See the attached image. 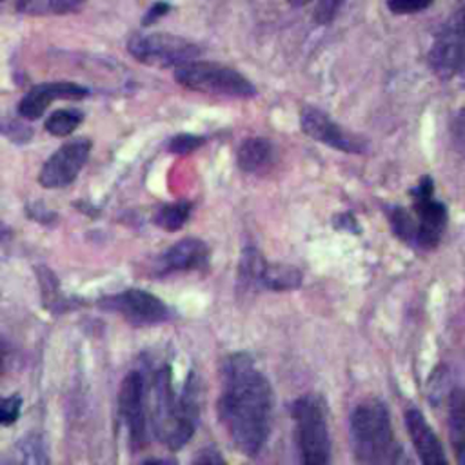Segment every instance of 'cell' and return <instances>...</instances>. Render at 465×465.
Here are the masks:
<instances>
[{"label":"cell","instance_id":"9c48e42d","mask_svg":"<svg viewBox=\"0 0 465 465\" xmlns=\"http://www.w3.org/2000/svg\"><path fill=\"white\" fill-rule=\"evenodd\" d=\"M145 392V380L142 372H127L118 392V414L127 430L129 447L133 452H140L147 445Z\"/></svg>","mask_w":465,"mask_h":465},{"label":"cell","instance_id":"f1b7e54d","mask_svg":"<svg viewBox=\"0 0 465 465\" xmlns=\"http://www.w3.org/2000/svg\"><path fill=\"white\" fill-rule=\"evenodd\" d=\"M193 461L194 463H218V461H223V458L214 449H202L200 454Z\"/></svg>","mask_w":465,"mask_h":465},{"label":"cell","instance_id":"ac0fdd59","mask_svg":"<svg viewBox=\"0 0 465 465\" xmlns=\"http://www.w3.org/2000/svg\"><path fill=\"white\" fill-rule=\"evenodd\" d=\"M302 285V272L294 265L289 263H265L260 289L269 291H292Z\"/></svg>","mask_w":465,"mask_h":465},{"label":"cell","instance_id":"8992f818","mask_svg":"<svg viewBox=\"0 0 465 465\" xmlns=\"http://www.w3.org/2000/svg\"><path fill=\"white\" fill-rule=\"evenodd\" d=\"M174 80L185 89L225 94L234 98H252L256 87L240 71L207 60H193L176 67Z\"/></svg>","mask_w":465,"mask_h":465},{"label":"cell","instance_id":"83f0119b","mask_svg":"<svg viewBox=\"0 0 465 465\" xmlns=\"http://www.w3.org/2000/svg\"><path fill=\"white\" fill-rule=\"evenodd\" d=\"M171 7H169V4H165V2H156L147 13H145V16H143V20H142V24L143 25H151V24H154L158 18H162L167 11H169Z\"/></svg>","mask_w":465,"mask_h":465},{"label":"cell","instance_id":"7402d4cb","mask_svg":"<svg viewBox=\"0 0 465 465\" xmlns=\"http://www.w3.org/2000/svg\"><path fill=\"white\" fill-rule=\"evenodd\" d=\"M13 460L18 463H47L45 445L38 434H25L13 449Z\"/></svg>","mask_w":465,"mask_h":465},{"label":"cell","instance_id":"ba28073f","mask_svg":"<svg viewBox=\"0 0 465 465\" xmlns=\"http://www.w3.org/2000/svg\"><path fill=\"white\" fill-rule=\"evenodd\" d=\"M98 303L102 309L120 314L127 323L134 327L158 325L171 316V311L163 300L138 287H129L122 292L105 296Z\"/></svg>","mask_w":465,"mask_h":465},{"label":"cell","instance_id":"603a6c76","mask_svg":"<svg viewBox=\"0 0 465 465\" xmlns=\"http://www.w3.org/2000/svg\"><path fill=\"white\" fill-rule=\"evenodd\" d=\"M82 118L84 114L78 109H58L45 120L44 127L53 136H67L80 125Z\"/></svg>","mask_w":465,"mask_h":465},{"label":"cell","instance_id":"e0dca14e","mask_svg":"<svg viewBox=\"0 0 465 465\" xmlns=\"http://www.w3.org/2000/svg\"><path fill=\"white\" fill-rule=\"evenodd\" d=\"M449 430L456 460L465 465V391L456 389L449 401Z\"/></svg>","mask_w":465,"mask_h":465},{"label":"cell","instance_id":"f546056e","mask_svg":"<svg viewBox=\"0 0 465 465\" xmlns=\"http://www.w3.org/2000/svg\"><path fill=\"white\" fill-rule=\"evenodd\" d=\"M287 2H289L291 5H296V7H298V5H305V4H309L311 0H287Z\"/></svg>","mask_w":465,"mask_h":465},{"label":"cell","instance_id":"4316f807","mask_svg":"<svg viewBox=\"0 0 465 465\" xmlns=\"http://www.w3.org/2000/svg\"><path fill=\"white\" fill-rule=\"evenodd\" d=\"M341 4H343V0H320L316 5V11H314V20L318 24L331 22Z\"/></svg>","mask_w":465,"mask_h":465},{"label":"cell","instance_id":"6da1fadb","mask_svg":"<svg viewBox=\"0 0 465 465\" xmlns=\"http://www.w3.org/2000/svg\"><path fill=\"white\" fill-rule=\"evenodd\" d=\"M218 420L231 443L245 456H258L271 434L272 389L251 354L240 351L222 361Z\"/></svg>","mask_w":465,"mask_h":465},{"label":"cell","instance_id":"7c38bea8","mask_svg":"<svg viewBox=\"0 0 465 465\" xmlns=\"http://www.w3.org/2000/svg\"><path fill=\"white\" fill-rule=\"evenodd\" d=\"M300 125L302 131L311 136L316 142H322L332 149L343 151V153H352V154H360L365 151V142L343 129L340 124L332 122L331 116L323 111H320L318 107L312 105H305L300 113Z\"/></svg>","mask_w":465,"mask_h":465},{"label":"cell","instance_id":"44dd1931","mask_svg":"<svg viewBox=\"0 0 465 465\" xmlns=\"http://www.w3.org/2000/svg\"><path fill=\"white\" fill-rule=\"evenodd\" d=\"M85 0H18L16 9L24 15H65L76 13L84 7Z\"/></svg>","mask_w":465,"mask_h":465},{"label":"cell","instance_id":"2e32d148","mask_svg":"<svg viewBox=\"0 0 465 465\" xmlns=\"http://www.w3.org/2000/svg\"><path fill=\"white\" fill-rule=\"evenodd\" d=\"M276 160L274 143L267 138H247L240 143L236 151V163L243 173L262 174L265 173Z\"/></svg>","mask_w":465,"mask_h":465},{"label":"cell","instance_id":"5b68a950","mask_svg":"<svg viewBox=\"0 0 465 465\" xmlns=\"http://www.w3.org/2000/svg\"><path fill=\"white\" fill-rule=\"evenodd\" d=\"M294 420L296 445L300 460L311 465H325L331 461V438L327 429V405L323 396L316 392L302 394L291 407Z\"/></svg>","mask_w":465,"mask_h":465},{"label":"cell","instance_id":"30bf717a","mask_svg":"<svg viewBox=\"0 0 465 465\" xmlns=\"http://www.w3.org/2000/svg\"><path fill=\"white\" fill-rule=\"evenodd\" d=\"M429 60L441 76L465 73V0L438 33Z\"/></svg>","mask_w":465,"mask_h":465},{"label":"cell","instance_id":"277c9868","mask_svg":"<svg viewBox=\"0 0 465 465\" xmlns=\"http://www.w3.org/2000/svg\"><path fill=\"white\" fill-rule=\"evenodd\" d=\"M411 211L403 207H392L389 211L392 231L409 243L421 249H434L447 225V207L443 202L434 198L432 178H421L420 183L411 189Z\"/></svg>","mask_w":465,"mask_h":465},{"label":"cell","instance_id":"8fae6325","mask_svg":"<svg viewBox=\"0 0 465 465\" xmlns=\"http://www.w3.org/2000/svg\"><path fill=\"white\" fill-rule=\"evenodd\" d=\"M89 138H74L58 147L40 167L38 183L45 189H62L73 183L91 153Z\"/></svg>","mask_w":465,"mask_h":465},{"label":"cell","instance_id":"3957f363","mask_svg":"<svg viewBox=\"0 0 465 465\" xmlns=\"http://www.w3.org/2000/svg\"><path fill=\"white\" fill-rule=\"evenodd\" d=\"M351 441L360 463H398L401 447L394 438L389 409L381 400L371 398L354 407L351 414Z\"/></svg>","mask_w":465,"mask_h":465},{"label":"cell","instance_id":"52a82bcc","mask_svg":"<svg viewBox=\"0 0 465 465\" xmlns=\"http://www.w3.org/2000/svg\"><path fill=\"white\" fill-rule=\"evenodd\" d=\"M127 51L151 67H180L196 60L202 49L187 38L169 33H140L129 38Z\"/></svg>","mask_w":465,"mask_h":465},{"label":"cell","instance_id":"7a4b0ae2","mask_svg":"<svg viewBox=\"0 0 465 465\" xmlns=\"http://www.w3.org/2000/svg\"><path fill=\"white\" fill-rule=\"evenodd\" d=\"M151 425L158 440L171 449H182L194 434L200 418V381L189 372L180 394H174L171 367H160L151 383Z\"/></svg>","mask_w":465,"mask_h":465},{"label":"cell","instance_id":"484cf974","mask_svg":"<svg viewBox=\"0 0 465 465\" xmlns=\"http://www.w3.org/2000/svg\"><path fill=\"white\" fill-rule=\"evenodd\" d=\"M432 2L434 0H387V5L396 15H407L429 7Z\"/></svg>","mask_w":465,"mask_h":465},{"label":"cell","instance_id":"9a60e30c","mask_svg":"<svg viewBox=\"0 0 465 465\" xmlns=\"http://www.w3.org/2000/svg\"><path fill=\"white\" fill-rule=\"evenodd\" d=\"M405 425L411 434L412 445L423 463H427V465L445 463L443 447H441L438 436L434 434V430L430 429V425L427 423L425 416L418 409L412 407L405 412Z\"/></svg>","mask_w":465,"mask_h":465},{"label":"cell","instance_id":"ffe728a7","mask_svg":"<svg viewBox=\"0 0 465 465\" xmlns=\"http://www.w3.org/2000/svg\"><path fill=\"white\" fill-rule=\"evenodd\" d=\"M193 213V202L189 200H178V202H169V203H162L154 214H153V222L163 229V231H178L185 225V222L189 220Z\"/></svg>","mask_w":465,"mask_h":465},{"label":"cell","instance_id":"4fadbf2b","mask_svg":"<svg viewBox=\"0 0 465 465\" xmlns=\"http://www.w3.org/2000/svg\"><path fill=\"white\" fill-rule=\"evenodd\" d=\"M209 247L200 238H182L176 243L169 245L165 252L156 262V274L165 276L173 272H189L203 271L209 265Z\"/></svg>","mask_w":465,"mask_h":465},{"label":"cell","instance_id":"d4e9b609","mask_svg":"<svg viewBox=\"0 0 465 465\" xmlns=\"http://www.w3.org/2000/svg\"><path fill=\"white\" fill-rule=\"evenodd\" d=\"M22 411V398L18 394L13 396H5L0 401V421L2 425H13Z\"/></svg>","mask_w":465,"mask_h":465},{"label":"cell","instance_id":"cb8c5ba5","mask_svg":"<svg viewBox=\"0 0 465 465\" xmlns=\"http://www.w3.org/2000/svg\"><path fill=\"white\" fill-rule=\"evenodd\" d=\"M203 143H205V138H203V136L182 133V134H176V136L169 142V151L174 153V154H187V153L198 149V147L203 145Z\"/></svg>","mask_w":465,"mask_h":465},{"label":"cell","instance_id":"5bb4252c","mask_svg":"<svg viewBox=\"0 0 465 465\" xmlns=\"http://www.w3.org/2000/svg\"><path fill=\"white\" fill-rule=\"evenodd\" d=\"M89 94V89L73 82H44L33 85L18 104V114L27 120H38L53 100H80Z\"/></svg>","mask_w":465,"mask_h":465},{"label":"cell","instance_id":"d6986e66","mask_svg":"<svg viewBox=\"0 0 465 465\" xmlns=\"http://www.w3.org/2000/svg\"><path fill=\"white\" fill-rule=\"evenodd\" d=\"M265 263L267 260L254 245L243 247L240 256V265H238V285L242 291L260 289V280H262Z\"/></svg>","mask_w":465,"mask_h":465}]
</instances>
